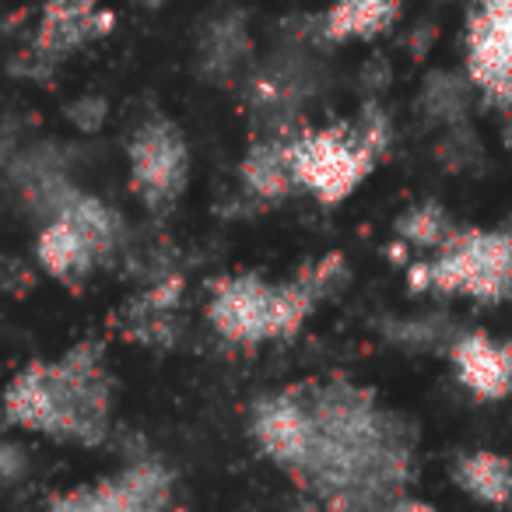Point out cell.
<instances>
[{"label":"cell","instance_id":"cell-1","mask_svg":"<svg viewBox=\"0 0 512 512\" xmlns=\"http://www.w3.org/2000/svg\"><path fill=\"white\" fill-rule=\"evenodd\" d=\"M411 288H435L481 302L505 299L512 288L509 232H456L432 264L414 267Z\"/></svg>","mask_w":512,"mask_h":512},{"label":"cell","instance_id":"cell-2","mask_svg":"<svg viewBox=\"0 0 512 512\" xmlns=\"http://www.w3.org/2000/svg\"><path fill=\"white\" fill-rule=\"evenodd\" d=\"M53 390V435L99 446L109 435V379L102 369V351L78 344L57 365H46Z\"/></svg>","mask_w":512,"mask_h":512},{"label":"cell","instance_id":"cell-3","mask_svg":"<svg viewBox=\"0 0 512 512\" xmlns=\"http://www.w3.org/2000/svg\"><path fill=\"white\" fill-rule=\"evenodd\" d=\"M288 151H292L295 179L327 204L348 197L379 162L358 137L355 123L295 134L288 137Z\"/></svg>","mask_w":512,"mask_h":512},{"label":"cell","instance_id":"cell-4","mask_svg":"<svg viewBox=\"0 0 512 512\" xmlns=\"http://www.w3.org/2000/svg\"><path fill=\"white\" fill-rule=\"evenodd\" d=\"M116 25L113 11H102L99 0H46L32 46L11 64V71L32 81H46L57 64L95 39L109 36Z\"/></svg>","mask_w":512,"mask_h":512},{"label":"cell","instance_id":"cell-5","mask_svg":"<svg viewBox=\"0 0 512 512\" xmlns=\"http://www.w3.org/2000/svg\"><path fill=\"white\" fill-rule=\"evenodd\" d=\"M190 176V148L183 130L165 116L141 123L130 141V179L141 200L155 211L176 204Z\"/></svg>","mask_w":512,"mask_h":512},{"label":"cell","instance_id":"cell-6","mask_svg":"<svg viewBox=\"0 0 512 512\" xmlns=\"http://www.w3.org/2000/svg\"><path fill=\"white\" fill-rule=\"evenodd\" d=\"M278 299L281 288L239 274L214 285V295L207 302V320L221 337L235 344H260L278 337Z\"/></svg>","mask_w":512,"mask_h":512},{"label":"cell","instance_id":"cell-7","mask_svg":"<svg viewBox=\"0 0 512 512\" xmlns=\"http://www.w3.org/2000/svg\"><path fill=\"white\" fill-rule=\"evenodd\" d=\"M253 435L271 460L299 474L313 446V414L309 404L295 393H278L253 404Z\"/></svg>","mask_w":512,"mask_h":512},{"label":"cell","instance_id":"cell-8","mask_svg":"<svg viewBox=\"0 0 512 512\" xmlns=\"http://www.w3.org/2000/svg\"><path fill=\"white\" fill-rule=\"evenodd\" d=\"M449 355L460 379L474 393L488 400L512 393V344H498L484 334H463Z\"/></svg>","mask_w":512,"mask_h":512},{"label":"cell","instance_id":"cell-9","mask_svg":"<svg viewBox=\"0 0 512 512\" xmlns=\"http://www.w3.org/2000/svg\"><path fill=\"white\" fill-rule=\"evenodd\" d=\"M39 264L50 274H57L60 281H85L102 260L78 225H71L67 218H57L39 235Z\"/></svg>","mask_w":512,"mask_h":512},{"label":"cell","instance_id":"cell-10","mask_svg":"<svg viewBox=\"0 0 512 512\" xmlns=\"http://www.w3.org/2000/svg\"><path fill=\"white\" fill-rule=\"evenodd\" d=\"M249 50H253V43H249V29L242 15H221L200 32L197 71L207 81H228L246 64Z\"/></svg>","mask_w":512,"mask_h":512},{"label":"cell","instance_id":"cell-11","mask_svg":"<svg viewBox=\"0 0 512 512\" xmlns=\"http://www.w3.org/2000/svg\"><path fill=\"white\" fill-rule=\"evenodd\" d=\"M242 183L260 200H278V197H285V193H292V186L299 183V179H295L288 137L256 141L253 148H249V155L242 158Z\"/></svg>","mask_w":512,"mask_h":512},{"label":"cell","instance_id":"cell-12","mask_svg":"<svg viewBox=\"0 0 512 512\" xmlns=\"http://www.w3.org/2000/svg\"><path fill=\"white\" fill-rule=\"evenodd\" d=\"M8 421L11 425L32 428V432H46L53 435V421H57V411H53V390H50V372H46L43 362L29 365L15 376V383L8 386Z\"/></svg>","mask_w":512,"mask_h":512},{"label":"cell","instance_id":"cell-13","mask_svg":"<svg viewBox=\"0 0 512 512\" xmlns=\"http://www.w3.org/2000/svg\"><path fill=\"white\" fill-rule=\"evenodd\" d=\"M404 0H337L323 15V36L344 43V39H376L400 15Z\"/></svg>","mask_w":512,"mask_h":512},{"label":"cell","instance_id":"cell-14","mask_svg":"<svg viewBox=\"0 0 512 512\" xmlns=\"http://www.w3.org/2000/svg\"><path fill=\"white\" fill-rule=\"evenodd\" d=\"M453 477L467 495L488 505H505L512 498V463L498 453H467L456 460Z\"/></svg>","mask_w":512,"mask_h":512},{"label":"cell","instance_id":"cell-15","mask_svg":"<svg viewBox=\"0 0 512 512\" xmlns=\"http://www.w3.org/2000/svg\"><path fill=\"white\" fill-rule=\"evenodd\" d=\"M470 95H474V81L460 78L453 71H432L421 85L418 106L432 123L460 127L470 116Z\"/></svg>","mask_w":512,"mask_h":512},{"label":"cell","instance_id":"cell-16","mask_svg":"<svg viewBox=\"0 0 512 512\" xmlns=\"http://www.w3.org/2000/svg\"><path fill=\"white\" fill-rule=\"evenodd\" d=\"M127 512H169L172 505V474L158 460L137 456L123 474H116Z\"/></svg>","mask_w":512,"mask_h":512},{"label":"cell","instance_id":"cell-17","mask_svg":"<svg viewBox=\"0 0 512 512\" xmlns=\"http://www.w3.org/2000/svg\"><path fill=\"white\" fill-rule=\"evenodd\" d=\"M60 218H67L71 225H78L81 232L88 235V242L95 246L102 264H109V260L116 256V249H120V242H123V221L109 204L88 197V193H78Z\"/></svg>","mask_w":512,"mask_h":512},{"label":"cell","instance_id":"cell-18","mask_svg":"<svg viewBox=\"0 0 512 512\" xmlns=\"http://www.w3.org/2000/svg\"><path fill=\"white\" fill-rule=\"evenodd\" d=\"M386 341L400 344V348L411 351H435V348H449L460 341V330L446 320V316H411V320H390L383 323Z\"/></svg>","mask_w":512,"mask_h":512},{"label":"cell","instance_id":"cell-19","mask_svg":"<svg viewBox=\"0 0 512 512\" xmlns=\"http://www.w3.org/2000/svg\"><path fill=\"white\" fill-rule=\"evenodd\" d=\"M397 235L411 246L421 249H442L456 235V225L439 204H418L397 218Z\"/></svg>","mask_w":512,"mask_h":512},{"label":"cell","instance_id":"cell-20","mask_svg":"<svg viewBox=\"0 0 512 512\" xmlns=\"http://www.w3.org/2000/svg\"><path fill=\"white\" fill-rule=\"evenodd\" d=\"M50 512H127V498H123L116 477H109V481L92 484V488H74L60 495L50 505Z\"/></svg>","mask_w":512,"mask_h":512},{"label":"cell","instance_id":"cell-21","mask_svg":"<svg viewBox=\"0 0 512 512\" xmlns=\"http://www.w3.org/2000/svg\"><path fill=\"white\" fill-rule=\"evenodd\" d=\"M355 130L372 155L376 158L386 155V148H390V141H393V123L379 102H365L362 113H358V120H355Z\"/></svg>","mask_w":512,"mask_h":512},{"label":"cell","instance_id":"cell-22","mask_svg":"<svg viewBox=\"0 0 512 512\" xmlns=\"http://www.w3.org/2000/svg\"><path fill=\"white\" fill-rule=\"evenodd\" d=\"M439 158L446 162V169H456V172L470 169V165H477V158H481V141L470 134L467 123L449 127L446 141L439 144Z\"/></svg>","mask_w":512,"mask_h":512},{"label":"cell","instance_id":"cell-23","mask_svg":"<svg viewBox=\"0 0 512 512\" xmlns=\"http://www.w3.org/2000/svg\"><path fill=\"white\" fill-rule=\"evenodd\" d=\"M106 116H109V102L102 95H81V99H74L67 106V120L78 130H85V134H95L106 123Z\"/></svg>","mask_w":512,"mask_h":512},{"label":"cell","instance_id":"cell-24","mask_svg":"<svg viewBox=\"0 0 512 512\" xmlns=\"http://www.w3.org/2000/svg\"><path fill=\"white\" fill-rule=\"evenodd\" d=\"M306 271H309V278H313L316 292H320L323 299H327V295H334V292H341L344 281H348V264H344V256H337V253L323 256L320 264L306 267Z\"/></svg>","mask_w":512,"mask_h":512},{"label":"cell","instance_id":"cell-25","mask_svg":"<svg viewBox=\"0 0 512 512\" xmlns=\"http://www.w3.org/2000/svg\"><path fill=\"white\" fill-rule=\"evenodd\" d=\"M25 470H29V453L18 442H8V446L0 449V474H4V481L18 484Z\"/></svg>","mask_w":512,"mask_h":512},{"label":"cell","instance_id":"cell-26","mask_svg":"<svg viewBox=\"0 0 512 512\" xmlns=\"http://www.w3.org/2000/svg\"><path fill=\"white\" fill-rule=\"evenodd\" d=\"M390 512H435V509L425 502H414V498H400V502L390 505Z\"/></svg>","mask_w":512,"mask_h":512},{"label":"cell","instance_id":"cell-27","mask_svg":"<svg viewBox=\"0 0 512 512\" xmlns=\"http://www.w3.org/2000/svg\"><path fill=\"white\" fill-rule=\"evenodd\" d=\"M137 4H141V8H148V11H158V8H165L169 0H137Z\"/></svg>","mask_w":512,"mask_h":512},{"label":"cell","instance_id":"cell-28","mask_svg":"<svg viewBox=\"0 0 512 512\" xmlns=\"http://www.w3.org/2000/svg\"><path fill=\"white\" fill-rule=\"evenodd\" d=\"M292 512H330V509H320V505H313V502H302V505H295Z\"/></svg>","mask_w":512,"mask_h":512},{"label":"cell","instance_id":"cell-29","mask_svg":"<svg viewBox=\"0 0 512 512\" xmlns=\"http://www.w3.org/2000/svg\"><path fill=\"white\" fill-rule=\"evenodd\" d=\"M505 232H509V239H512V221H509V228H505Z\"/></svg>","mask_w":512,"mask_h":512}]
</instances>
